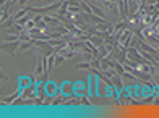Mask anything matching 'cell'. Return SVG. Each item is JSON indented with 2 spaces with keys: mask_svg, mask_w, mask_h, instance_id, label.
I'll list each match as a JSON object with an SVG mask.
<instances>
[{
  "mask_svg": "<svg viewBox=\"0 0 159 118\" xmlns=\"http://www.w3.org/2000/svg\"><path fill=\"white\" fill-rule=\"evenodd\" d=\"M33 42H34V46L38 47V49H41V52L44 54L46 57H49V55H54V54H55V47H52V46H50V44H49L47 41L33 39Z\"/></svg>",
  "mask_w": 159,
  "mask_h": 118,
  "instance_id": "1",
  "label": "cell"
},
{
  "mask_svg": "<svg viewBox=\"0 0 159 118\" xmlns=\"http://www.w3.org/2000/svg\"><path fill=\"white\" fill-rule=\"evenodd\" d=\"M21 46V41H15V42H2V46H0V49L3 50V52H7L10 57L15 55V52L20 49Z\"/></svg>",
  "mask_w": 159,
  "mask_h": 118,
  "instance_id": "2",
  "label": "cell"
},
{
  "mask_svg": "<svg viewBox=\"0 0 159 118\" xmlns=\"http://www.w3.org/2000/svg\"><path fill=\"white\" fill-rule=\"evenodd\" d=\"M115 3H117V8H119L120 20H127L128 18V3H127V0H115Z\"/></svg>",
  "mask_w": 159,
  "mask_h": 118,
  "instance_id": "3",
  "label": "cell"
},
{
  "mask_svg": "<svg viewBox=\"0 0 159 118\" xmlns=\"http://www.w3.org/2000/svg\"><path fill=\"white\" fill-rule=\"evenodd\" d=\"M18 95H21V91L16 89L13 94H10V95H7V97H3V99H2V104H13V100H15Z\"/></svg>",
  "mask_w": 159,
  "mask_h": 118,
  "instance_id": "4",
  "label": "cell"
},
{
  "mask_svg": "<svg viewBox=\"0 0 159 118\" xmlns=\"http://www.w3.org/2000/svg\"><path fill=\"white\" fill-rule=\"evenodd\" d=\"M20 41V34H10V33H3L2 42H15Z\"/></svg>",
  "mask_w": 159,
  "mask_h": 118,
  "instance_id": "5",
  "label": "cell"
},
{
  "mask_svg": "<svg viewBox=\"0 0 159 118\" xmlns=\"http://www.w3.org/2000/svg\"><path fill=\"white\" fill-rule=\"evenodd\" d=\"M25 31V26H21V24H13L11 28H8V29H7V31L5 33H10V34H21V33H23Z\"/></svg>",
  "mask_w": 159,
  "mask_h": 118,
  "instance_id": "6",
  "label": "cell"
},
{
  "mask_svg": "<svg viewBox=\"0 0 159 118\" xmlns=\"http://www.w3.org/2000/svg\"><path fill=\"white\" fill-rule=\"evenodd\" d=\"M125 29H128V24H127V20H122L120 23L114 24V33H122L125 31Z\"/></svg>",
  "mask_w": 159,
  "mask_h": 118,
  "instance_id": "7",
  "label": "cell"
},
{
  "mask_svg": "<svg viewBox=\"0 0 159 118\" xmlns=\"http://www.w3.org/2000/svg\"><path fill=\"white\" fill-rule=\"evenodd\" d=\"M89 7H91V10H93L94 15H98V16H101V18H106V13H104V10L101 8V7H98L96 3H89Z\"/></svg>",
  "mask_w": 159,
  "mask_h": 118,
  "instance_id": "8",
  "label": "cell"
},
{
  "mask_svg": "<svg viewBox=\"0 0 159 118\" xmlns=\"http://www.w3.org/2000/svg\"><path fill=\"white\" fill-rule=\"evenodd\" d=\"M111 86H115L117 89H122V76L120 75H114L111 78Z\"/></svg>",
  "mask_w": 159,
  "mask_h": 118,
  "instance_id": "9",
  "label": "cell"
},
{
  "mask_svg": "<svg viewBox=\"0 0 159 118\" xmlns=\"http://www.w3.org/2000/svg\"><path fill=\"white\" fill-rule=\"evenodd\" d=\"M13 24H16V18L13 16V15H11V16H10L8 20L2 21V28H3V29H8V28H11Z\"/></svg>",
  "mask_w": 159,
  "mask_h": 118,
  "instance_id": "10",
  "label": "cell"
},
{
  "mask_svg": "<svg viewBox=\"0 0 159 118\" xmlns=\"http://www.w3.org/2000/svg\"><path fill=\"white\" fill-rule=\"evenodd\" d=\"M88 41H91L96 47L104 46V37H99V36H89V39H88Z\"/></svg>",
  "mask_w": 159,
  "mask_h": 118,
  "instance_id": "11",
  "label": "cell"
},
{
  "mask_svg": "<svg viewBox=\"0 0 159 118\" xmlns=\"http://www.w3.org/2000/svg\"><path fill=\"white\" fill-rule=\"evenodd\" d=\"M21 95H23L25 99H34L36 95H38V92H34L31 87H28V89H25V91H21Z\"/></svg>",
  "mask_w": 159,
  "mask_h": 118,
  "instance_id": "12",
  "label": "cell"
},
{
  "mask_svg": "<svg viewBox=\"0 0 159 118\" xmlns=\"http://www.w3.org/2000/svg\"><path fill=\"white\" fill-rule=\"evenodd\" d=\"M33 46H34L33 39H31L30 42H21V46H20V49H18V52H25V50H30Z\"/></svg>",
  "mask_w": 159,
  "mask_h": 118,
  "instance_id": "13",
  "label": "cell"
},
{
  "mask_svg": "<svg viewBox=\"0 0 159 118\" xmlns=\"http://www.w3.org/2000/svg\"><path fill=\"white\" fill-rule=\"evenodd\" d=\"M63 102V97H62V94L60 92H55L54 94V97H52V105H59Z\"/></svg>",
  "mask_w": 159,
  "mask_h": 118,
  "instance_id": "14",
  "label": "cell"
},
{
  "mask_svg": "<svg viewBox=\"0 0 159 118\" xmlns=\"http://www.w3.org/2000/svg\"><path fill=\"white\" fill-rule=\"evenodd\" d=\"M55 66V54L54 55H49L47 57V71H50Z\"/></svg>",
  "mask_w": 159,
  "mask_h": 118,
  "instance_id": "15",
  "label": "cell"
},
{
  "mask_svg": "<svg viewBox=\"0 0 159 118\" xmlns=\"http://www.w3.org/2000/svg\"><path fill=\"white\" fill-rule=\"evenodd\" d=\"M76 70H89L91 68V62H81V63H76L75 65Z\"/></svg>",
  "mask_w": 159,
  "mask_h": 118,
  "instance_id": "16",
  "label": "cell"
},
{
  "mask_svg": "<svg viewBox=\"0 0 159 118\" xmlns=\"http://www.w3.org/2000/svg\"><path fill=\"white\" fill-rule=\"evenodd\" d=\"M13 3H15V0H8V2H7L5 5H2V13H8Z\"/></svg>",
  "mask_w": 159,
  "mask_h": 118,
  "instance_id": "17",
  "label": "cell"
},
{
  "mask_svg": "<svg viewBox=\"0 0 159 118\" xmlns=\"http://www.w3.org/2000/svg\"><path fill=\"white\" fill-rule=\"evenodd\" d=\"M91 66H93V68L101 70V58H98V57L93 58V60H91Z\"/></svg>",
  "mask_w": 159,
  "mask_h": 118,
  "instance_id": "18",
  "label": "cell"
},
{
  "mask_svg": "<svg viewBox=\"0 0 159 118\" xmlns=\"http://www.w3.org/2000/svg\"><path fill=\"white\" fill-rule=\"evenodd\" d=\"M112 70H114V68H112ZM112 70H109V68H107V70H102L101 73H102L104 76H107V78H112L114 75H117V73H115V71H112Z\"/></svg>",
  "mask_w": 159,
  "mask_h": 118,
  "instance_id": "19",
  "label": "cell"
},
{
  "mask_svg": "<svg viewBox=\"0 0 159 118\" xmlns=\"http://www.w3.org/2000/svg\"><path fill=\"white\" fill-rule=\"evenodd\" d=\"M78 102H80L81 105H89V104H91V100H89L88 97H84V95H83V97H80V99H78Z\"/></svg>",
  "mask_w": 159,
  "mask_h": 118,
  "instance_id": "20",
  "label": "cell"
},
{
  "mask_svg": "<svg viewBox=\"0 0 159 118\" xmlns=\"http://www.w3.org/2000/svg\"><path fill=\"white\" fill-rule=\"evenodd\" d=\"M34 26H36V23H34V21L31 20V21H30V23H28V24H25V29H26V31H31V29H33Z\"/></svg>",
  "mask_w": 159,
  "mask_h": 118,
  "instance_id": "21",
  "label": "cell"
},
{
  "mask_svg": "<svg viewBox=\"0 0 159 118\" xmlns=\"http://www.w3.org/2000/svg\"><path fill=\"white\" fill-rule=\"evenodd\" d=\"M28 7V0H18V8H25Z\"/></svg>",
  "mask_w": 159,
  "mask_h": 118,
  "instance_id": "22",
  "label": "cell"
},
{
  "mask_svg": "<svg viewBox=\"0 0 159 118\" xmlns=\"http://www.w3.org/2000/svg\"><path fill=\"white\" fill-rule=\"evenodd\" d=\"M7 81H8V76L2 75V86H5V84H7Z\"/></svg>",
  "mask_w": 159,
  "mask_h": 118,
  "instance_id": "23",
  "label": "cell"
},
{
  "mask_svg": "<svg viewBox=\"0 0 159 118\" xmlns=\"http://www.w3.org/2000/svg\"><path fill=\"white\" fill-rule=\"evenodd\" d=\"M7 2H8V0H0V3H2V5H5Z\"/></svg>",
  "mask_w": 159,
  "mask_h": 118,
  "instance_id": "24",
  "label": "cell"
},
{
  "mask_svg": "<svg viewBox=\"0 0 159 118\" xmlns=\"http://www.w3.org/2000/svg\"><path fill=\"white\" fill-rule=\"evenodd\" d=\"M55 2H60V0H55Z\"/></svg>",
  "mask_w": 159,
  "mask_h": 118,
  "instance_id": "25",
  "label": "cell"
}]
</instances>
